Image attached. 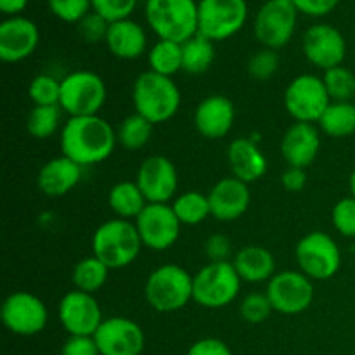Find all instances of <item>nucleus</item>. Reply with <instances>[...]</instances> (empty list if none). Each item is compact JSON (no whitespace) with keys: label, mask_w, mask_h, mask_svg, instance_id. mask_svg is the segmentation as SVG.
<instances>
[{"label":"nucleus","mask_w":355,"mask_h":355,"mask_svg":"<svg viewBox=\"0 0 355 355\" xmlns=\"http://www.w3.org/2000/svg\"><path fill=\"white\" fill-rule=\"evenodd\" d=\"M61 155L80 166H92L106 162L118 144L116 130L107 120L96 116L69 118L61 128Z\"/></svg>","instance_id":"f257e3e1"},{"label":"nucleus","mask_w":355,"mask_h":355,"mask_svg":"<svg viewBox=\"0 0 355 355\" xmlns=\"http://www.w3.org/2000/svg\"><path fill=\"white\" fill-rule=\"evenodd\" d=\"M132 103L135 113L153 125H158L175 116L180 110L182 96L173 78L155 71H144L135 78L132 87Z\"/></svg>","instance_id":"f03ea898"},{"label":"nucleus","mask_w":355,"mask_h":355,"mask_svg":"<svg viewBox=\"0 0 355 355\" xmlns=\"http://www.w3.org/2000/svg\"><path fill=\"white\" fill-rule=\"evenodd\" d=\"M142 246L144 245L134 222L123 218L104 222L92 236V255L111 270L134 263L141 255Z\"/></svg>","instance_id":"7ed1b4c3"},{"label":"nucleus","mask_w":355,"mask_h":355,"mask_svg":"<svg viewBox=\"0 0 355 355\" xmlns=\"http://www.w3.org/2000/svg\"><path fill=\"white\" fill-rule=\"evenodd\" d=\"M193 274L177 263L159 266L146 279V302L162 314L180 311L193 300Z\"/></svg>","instance_id":"20e7f679"},{"label":"nucleus","mask_w":355,"mask_h":355,"mask_svg":"<svg viewBox=\"0 0 355 355\" xmlns=\"http://www.w3.org/2000/svg\"><path fill=\"white\" fill-rule=\"evenodd\" d=\"M144 12L158 40L184 44L198 35V2L194 0H148Z\"/></svg>","instance_id":"39448f33"},{"label":"nucleus","mask_w":355,"mask_h":355,"mask_svg":"<svg viewBox=\"0 0 355 355\" xmlns=\"http://www.w3.org/2000/svg\"><path fill=\"white\" fill-rule=\"evenodd\" d=\"M241 277L232 262H208L193 279V302L203 309H224L238 298Z\"/></svg>","instance_id":"423d86ee"},{"label":"nucleus","mask_w":355,"mask_h":355,"mask_svg":"<svg viewBox=\"0 0 355 355\" xmlns=\"http://www.w3.org/2000/svg\"><path fill=\"white\" fill-rule=\"evenodd\" d=\"M107 89L104 80L89 69H78L61 80L59 106L69 118L96 116L106 103Z\"/></svg>","instance_id":"0eeeda50"},{"label":"nucleus","mask_w":355,"mask_h":355,"mask_svg":"<svg viewBox=\"0 0 355 355\" xmlns=\"http://www.w3.org/2000/svg\"><path fill=\"white\" fill-rule=\"evenodd\" d=\"M298 270L312 281H328L342 267L338 243L322 231H312L298 241L295 248Z\"/></svg>","instance_id":"6e6552de"},{"label":"nucleus","mask_w":355,"mask_h":355,"mask_svg":"<svg viewBox=\"0 0 355 355\" xmlns=\"http://www.w3.org/2000/svg\"><path fill=\"white\" fill-rule=\"evenodd\" d=\"M248 19L246 0H200L198 33L211 42H224L243 30Z\"/></svg>","instance_id":"1a4fd4ad"},{"label":"nucleus","mask_w":355,"mask_h":355,"mask_svg":"<svg viewBox=\"0 0 355 355\" xmlns=\"http://www.w3.org/2000/svg\"><path fill=\"white\" fill-rule=\"evenodd\" d=\"M329 104L331 97L318 75L305 73L295 76L284 90V107L295 121L318 123Z\"/></svg>","instance_id":"9d476101"},{"label":"nucleus","mask_w":355,"mask_h":355,"mask_svg":"<svg viewBox=\"0 0 355 355\" xmlns=\"http://www.w3.org/2000/svg\"><path fill=\"white\" fill-rule=\"evenodd\" d=\"M298 10L291 0H267L253 21V33L262 47L279 51L293 38Z\"/></svg>","instance_id":"9b49d317"},{"label":"nucleus","mask_w":355,"mask_h":355,"mask_svg":"<svg viewBox=\"0 0 355 355\" xmlns=\"http://www.w3.org/2000/svg\"><path fill=\"white\" fill-rule=\"evenodd\" d=\"M274 312L297 315L314 302V284L300 270H281L267 283L266 290Z\"/></svg>","instance_id":"f8f14e48"},{"label":"nucleus","mask_w":355,"mask_h":355,"mask_svg":"<svg viewBox=\"0 0 355 355\" xmlns=\"http://www.w3.org/2000/svg\"><path fill=\"white\" fill-rule=\"evenodd\" d=\"M2 322L12 335L35 336L47 328V305L37 295L14 291L2 304Z\"/></svg>","instance_id":"ddd939ff"},{"label":"nucleus","mask_w":355,"mask_h":355,"mask_svg":"<svg viewBox=\"0 0 355 355\" xmlns=\"http://www.w3.org/2000/svg\"><path fill=\"white\" fill-rule=\"evenodd\" d=\"M134 224L142 245L153 252H165L172 248L179 241L182 227L172 205L168 203H148Z\"/></svg>","instance_id":"4468645a"},{"label":"nucleus","mask_w":355,"mask_h":355,"mask_svg":"<svg viewBox=\"0 0 355 355\" xmlns=\"http://www.w3.org/2000/svg\"><path fill=\"white\" fill-rule=\"evenodd\" d=\"M59 322L69 336H94L103 324V311L96 297L71 290L61 298L58 307Z\"/></svg>","instance_id":"2eb2a0df"},{"label":"nucleus","mask_w":355,"mask_h":355,"mask_svg":"<svg viewBox=\"0 0 355 355\" xmlns=\"http://www.w3.org/2000/svg\"><path fill=\"white\" fill-rule=\"evenodd\" d=\"M302 49L312 66L328 71L336 66H342V62L345 61L347 40L338 28L318 23L305 31Z\"/></svg>","instance_id":"dca6fc26"},{"label":"nucleus","mask_w":355,"mask_h":355,"mask_svg":"<svg viewBox=\"0 0 355 355\" xmlns=\"http://www.w3.org/2000/svg\"><path fill=\"white\" fill-rule=\"evenodd\" d=\"M135 182L148 203H168L179 191V173L172 159L153 155L139 165Z\"/></svg>","instance_id":"f3484780"},{"label":"nucleus","mask_w":355,"mask_h":355,"mask_svg":"<svg viewBox=\"0 0 355 355\" xmlns=\"http://www.w3.org/2000/svg\"><path fill=\"white\" fill-rule=\"evenodd\" d=\"M94 340L101 355H141L146 345L141 326L123 315L104 319Z\"/></svg>","instance_id":"a211bd4d"},{"label":"nucleus","mask_w":355,"mask_h":355,"mask_svg":"<svg viewBox=\"0 0 355 355\" xmlns=\"http://www.w3.org/2000/svg\"><path fill=\"white\" fill-rule=\"evenodd\" d=\"M40 31L24 16L7 17L0 24V59L3 62H21L30 58L38 47Z\"/></svg>","instance_id":"6ab92c4d"},{"label":"nucleus","mask_w":355,"mask_h":355,"mask_svg":"<svg viewBox=\"0 0 355 355\" xmlns=\"http://www.w3.org/2000/svg\"><path fill=\"white\" fill-rule=\"evenodd\" d=\"M248 186L250 184L232 175L215 182L208 193L211 217L217 218L218 222H234L241 218L252 203V193Z\"/></svg>","instance_id":"aec40b11"},{"label":"nucleus","mask_w":355,"mask_h":355,"mask_svg":"<svg viewBox=\"0 0 355 355\" xmlns=\"http://www.w3.org/2000/svg\"><path fill=\"white\" fill-rule=\"evenodd\" d=\"M236 120V107L229 97L214 94L198 104L194 111V127L201 137L218 141L232 130Z\"/></svg>","instance_id":"412c9836"},{"label":"nucleus","mask_w":355,"mask_h":355,"mask_svg":"<svg viewBox=\"0 0 355 355\" xmlns=\"http://www.w3.org/2000/svg\"><path fill=\"white\" fill-rule=\"evenodd\" d=\"M321 151V134L314 123L295 121L281 139V155L288 166L307 170Z\"/></svg>","instance_id":"4be33fe9"},{"label":"nucleus","mask_w":355,"mask_h":355,"mask_svg":"<svg viewBox=\"0 0 355 355\" xmlns=\"http://www.w3.org/2000/svg\"><path fill=\"white\" fill-rule=\"evenodd\" d=\"M227 162L232 177L253 184L267 173V158L252 137H238L229 144Z\"/></svg>","instance_id":"5701e85b"},{"label":"nucleus","mask_w":355,"mask_h":355,"mask_svg":"<svg viewBox=\"0 0 355 355\" xmlns=\"http://www.w3.org/2000/svg\"><path fill=\"white\" fill-rule=\"evenodd\" d=\"M82 170L83 166L64 155L49 159L38 172V189L49 198L66 196L82 180Z\"/></svg>","instance_id":"b1692460"},{"label":"nucleus","mask_w":355,"mask_h":355,"mask_svg":"<svg viewBox=\"0 0 355 355\" xmlns=\"http://www.w3.org/2000/svg\"><path fill=\"white\" fill-rule=\"evenodd\" d=\"M106 45L114 58L134 61L148 51V35L137 21L128 17L110 24Z\"/></svg>","instance_id":"393cba45"},{"label":"nucleus","mask_w":355,"mask_h":355,"mask_svg":"<svg viewBox=\"0 0 355 355\" xmlns=\"http://www.w3.org/2000/svg\"><path fill=\"white\" fill-rule=\"evenodd\" d=\"M232 266L243 283H269L276 276V259L269 250L259 245L243 246L232 257Z\"/></svg>","instance_id":"a878e982"},{"label":"nucleus","mask_w":355,"mask_h":355,"mask_svg":"<svg viewBox=\"0 0 355 355\" xmlns=\"http://www.w3.org/2000/svg\"><path fill=\"white\" fill-rule=\"evenodd\" d=\"M107 203L116 218L132 222L148 207V200L135 180H121V182L114 184L107 194Z\"/></svg>","instance_id":"bb28decb"},{"label":"nucleus","mask_w":355,"mask_h":355,"mask_svg":"<svg viewBox=\"0 0 355 355\" xmlns=\"http://www.w3.org/2000/svg\"><path fill=\"white\" fill-rule=\"evenodd\" d=\"M322 134L329 135L333 139H345L355 134V104L349 103H335L328 106V110L322 113L321 120L318 121Z\"/></svg>","instance_id":"cd10ccee"},{"label":"nucleus","mask_w":355,"mask_h":355,"mask_svg":"<svg viewBox=\"0 0 355 355\" xmlns=\"http://www.w3.org/2000/svg\"><path fill=\"white\" fill-rule=\"evenodd\" d=\"M215 61L214 42L203 35H194L182 44V71L189 75H203Z\"/></svg>","instance_id":"c85d7f7f"},{"label":"nucleus","mask_w":355,"mask_h":355,"mask_svg":"<svg viewBox=\"0 0 355 355\" xmlns=\"http://www.w3.org/2000/svg\"><path fill=\"white\" fill-rule=\"evenodd\" d=\"M110 270V267L104 262H101L97 257H85L73 269V286H75V290L83 291V293L96 295L107 283Z\"/></svg>","instance_id":"c756f323"},{"label":"nucleus","mask_w":355,"mask_h":355,"mask_svg":"<svg viewBox=\"0 0 355 355\" xmlns=\"http://www.w3.org/2000/svg\"><path fill=\"white\" fill-rule=\"evenodd\" d=\"M172 208L182 225H200L211 217L208 194L201 191H184L173 200Z\"/></svg>","instance_id":"7c9ffc66"},{"label":"nucleus","mask_w":355,"mask_h":355,"mask_svg":"<svg viewBox=\"0 0 355 355\" xmlns=\"http://www.w3.org/2000/svg\"><path fill=\"white\" fill-rule=\"evenodd\" d=\"M149 71H155L158 75L170 76L182 69V44L170 40H158L148 51Z\"/></svg>","instance_id":"2f4dec72"},{"label":"nucleus","mask_w":355,"mask_h":355,"mask_svg":"<svg viewBox=\"0 0 355 355\" xmlns=\"http://www.w3.org/2000/svg\"><path fill=\"white\" fill-rule=\"evenodd\" d=\"M155 125L149 120H146L141 114L134 113L125 118L116 130L118 144L123 146L127 151H139L146 148L153 137Z\"/></svg>","instance_id":"473e14b6"},{"label":"nucleus","mask_w":355,"mask_h":355,"mask_svg":"<svg viewBox=\"0 0 355 355\" xmlns=\"http://www.w3.org/2000/svg\"><path fill=\"white\" fill-rule=\"evenodd\" d=\"M61 106H33L26 120L28 134L40 141L52 137L61 125Z\"/></svg>","instance_id":"72a5a7b5"},{"label":"nucleus","mask_w":355,"mask_h":355,"mask_svg":"<svg viewBox=\"0 0 355 355\" xmlns=\"http://www.w3.org/2000/svg\"><path fill=\"white\" fill-rule=\"evenodd\" d=\"M322 82L335 103H349L355 97V75L343 64L324 71Z\"/></svg>","instance_id":"f704fd0d"},{"label":"nucleus","mask_w":355,"mask_h":355,"mask_svg":"<svg viewBox=\"0 0 355 355\" xmlns=\"http://www.w3.org/2000/svg\"><path fill=\"white\" fill-rule=\"evenodd\" d=\"M33 106H59L61 99V80L52 75H37L28 87Z\"/></svg>","instance_id":"c9c22d12"},{"label":"nucleus","mask_w":355,"mask_h":355,"mask_svg":"<svg viewBox=\"0 0 355 355\" xmlns=\"http://www.w3.org/2000/svg\"><path fill=\"white\" fill-rule=\"evenodd\" d=\"M279 64L281 59L277 51L262 47L250 58L246 69H248V75L253 80H257V82H267V80H270L279 71Z\"/></svg>","instance_id":"e433bc0d"},{"label":"nucleus","mask_w":355,"mask_h":355,"mask_svg":"<svg viewBox=\"0 0 355 355\" xmlns=\"http://www.w3.org/2000/svg\"><path fill=\"white\" fill-rule=\"evenodd\" d=\"M272 312V304H270L267 293H250L248 297L243 298L241 305H239V314H241L243 321L250 322V324H260V322L267 321Z\"/></svg>","instance_id":"4c0bfd02"},{"label":"nucleus","mask_w":355,"mask_h":355,"mask_svg":"<svg viewBox=\"0 0 355 355\" xmlns=\"http://www.w3.org/2000/svg\"><path fill=\"white\" fill-rule=\"evenodd\" d=\"M47 6L58 19L78 24L92 9V0H47Z\"/></svg>","instance_id":"58836bf2"},{"label":"nucleus","mask_w":355,"mask_h":355,"mask_svg":"<svg viewBox=\"0 0 355 355\" xmlns=\"http://www.w3.org/2000/svg\"><path fill=\"white\" fill-rule=\"evenodd\" d=\"M333 227L343 238H355V198L347 196L335 203L331 210Z\"/></svg>","instance_id":"ea45409f"},{"label":"nucleus","mask_w":355,"mask_h":355,"mask_svg":"<svg viewBox=\"0 0 355 355\" xmlns=\"http://www.w3.org/2000/svg\"><path fill=\"white\" fill-rule=\"evenodd\" d=\"M137 2L139 0H92V10L110 23H114L128 19L137 7Z\"/></svg>","instance_id":"a19ab883"},{"label":"nucleus","mask_w":355,"mask_h":355,"mask_svg":"<svg viewBox=\"0 0 355 355\" xmlns=\"http://www.w3.org/2000/svg\"><path fill=\"white\" fill-rule=\"evenodd\" d=\"M110 21L104 19L101 14L89 12L82 21L78 23V33L89 44H96V42H106L107 30H110Z\"/></svg>","instance_id":"79ce46f5"},{"label":"nucleus","mask_w":355,"mask_h":355,"mask_svg":"<svg viewBox=\"0 0 355 355\" xmlns=\"http://www.w3.org/2000/svg\"><path fill=\"white\" fill-rule=\"evenodd\" d=\"M205 255L210 262H232V243L222 232H215L205 241Z\"/></svg>","instance_id":"37998d69"},{"label":"nucleus","mask_w":355,"mask_h":355,"mask_svg":"<svg viewBox=\"0 0 355 355\" xmlns=\"http://www.w3.org/2000/svg\"><path fill=\"white\" fill-rule=\"evenodd\" d=\"M61 355H101L94 336H68Z\"/></svg>","instance_id":"c03bdc74"},{"label":"nucleus","mask_w":355,"mask_h":355,"mask_svg":"<svg viewBox=\"0 0 355 355\" xmlns=\"http://www.w3.org/2000/svg\"><path fill=\"white\" fill-rule=\"evenodd\" d=\"M297 7L298 12L312 17L328 16L329 12L336 9L340 0H291Z\"/></svg>","instance_id":"a18cd8bd"},{"label":"nucleus","mask_w":355,"mask_h":355,"mask_svg":"<svg viewBox=\"0 0 355 355\" xmlns=\"http://www.w3.org/2000/svg\"><path fill=\"white\" fill-rule=\"evenodd\" d=\"M186 355H232L231 349L220 338H201L189 347Z\"/></svg>","instance_id":"49530a36"},{"label":"nucleus","mask_w":355,"mask_h":355,"mask_svg":"<svg viewBox=\"0 0 355 355\" xmlns=\"http://www.w3.org/2000/svg\"><path fill=\"white\" fill-rule=\"evenodd\" d=\"M281 184L288 193H300L307 186V170L298 166H288L281 177Z\"/></svg>","instance_id":"de8ad7c7"},{"label":"nucleus","mask_w":355,"mask_h":355,"mask_svg":"<svg viewBox=\"0 0 355 355\" xmlns=\"http://www.w3.org/2000/svg\"><path fill=\"white\" fill-rule=\"evenodd\" d=\"M28 2H30V0H0V10H2L6 16L16 17L26 9Z\"/></svg>","instance_id":"09e8293b"},{"label":"nucleus","mask_w":355,"mask_h":355,"mask_svg":"<svg viewBox=\"0 0 355 355\" xmlns=\"http://www.w3.org/2000/svg\"><path fill=\"white\" fill-rule=\"evenodd\" d=\"M349 187H350V196H354V198H355V168H354V172L350 173Z\"/></svg>","instance_id":"8fccbe9b"}]
</instances>
